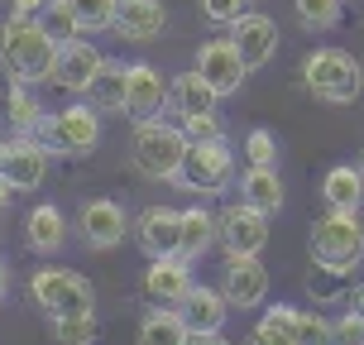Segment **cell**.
Masks as SVG:
<instances>
[{"mask_svg": "<svg viewBox=\"0 0 364 345\" xmlns=\"http://www.w3.org/2000/svg\"><path fill=\"white\" fill-rule=\"evenodd\" d=\"M43 115H48V110L34 101V91L24 87V82H15V87H10V96H5V120L15 125V134H38Z\"/></svg>", "mask_w": 364, "mask_h": 345, "instance_id": "28", "label": "cell"}, {"mask_svg": "<svg viewBox=\"0 0 364 345\" xmlns=\"http://www.w3.org/2000/svg\"><path fill=\"white\" fill-rule=\"evenodd\" d=\"M77 230H82V240H87L91 250H115L134 230V221H129V211L115 197H91L77 211Z\"/></svg>", "mask_w": 364, "mask_h": 345, "instance_id": "9", "label": "cell"}, {"mask_svg": "<svg viewBox=\"0 0 364 345\" xmlns=\"http://www.w3.org/2000/svg\"><path fill=\"white\" fill-rule=\"evenodd\" d=\"M350 312H355V317H360V322H364V283H360V288H355V297H350Z\"/></svg>", "mask_w": 364, "mask_h": 345, "instance_id": "42", "label": "cell"}, {"mask_svg": "<svg viewBox=\"0 0 364 345\" xmlns=\"http://www.w3.org/2000/svg\"><path fill=\"white\" fill-rule=\"evenodd\" d=\"M168 110V77L154 68V63H129L125 73V115L139 125V120H159Z\"/></svg>", "mask_w": 364, "mask_h": 345, "instance_id": "10", "label": "cell"}, {"mask_svg": "<svg viewBox=\"0 0 364 345\" xmlns=\"http://www.w3.org/2000/svg\"><path fill=\"white\" fill-rule=\"evenodd\" d=\"M292 10L302 19V29H311V34H326L341 24V0H292Z\"/></svg>", "mask_w": 364, "mask_h": 345, "instance_id": "30", "label": "cell"}, {"mask_svg": "<svg viewBox=\"0 0 364 345\" xmlns=\"http://www.w3.org/2000/svg\"><path fill=\"white\" fill-rule=\"evenodd\" d=\"M53 58H58V38L38 19L5 15V24H0V68L15 77V82H24V87L48 82Z\"/></svg>", "mask_w": 364, "mask_h": 345, "instance_id": "1", "label": "cell"}, {"mask_svg": "<svg viewBox=\"0 0 364 345\" xmlns=\"http://www.w3.org/2000/svg\"><path fill=\"white\" fill-rule=\"evenodd\" d=\"M168 24V10L164 0H115V19H110V29L129 43H154V38L164 34Z\"/></svg>", "mask_w": 364, "mask_h": 345, "instance_id": "18", "label": "cell"}, {"mask_svg": "<svg viewBox=\"0 0 364 345\" xmlns=\"http://www.w3.org/2000/svg\"><path fill=\"white\" fill-rule=\"evenodd\" d=\"M0 5H5V10H10V15H29V19H34L38 10H43V5H48V0H0Z\"/></svg>", "mask_w": 364, "mask_h": 345, "instance_id": "39", "label": "cell"}, {"mask_svg": "<svg viewBox=\"0 0 364 345\" xmlns=\"http://www.w3.org/2000/svg\"><path fill=\"white\" fill-rule=\"evenodd\" d=\"M134 245L144 250V259H168L182 250V211L173 206H144L134 216Z\"/></svg>", "mask_w": 364, "mask_h": 345, "instance_id": "11", "label": "cell"}, {"mask_svg": "<svg viewBox=\"0 0 364 345\" xmlns=\"http://www.w3.org/2000/svg\"><path fill=\"white\" fill-rule=\"evenodd\" d=\"M311 264L355 273L364 264V221L360 211H326L321 221H311Z\"/></svg>", "mask_w": 364, "mask_h": 345, "instance_id": "3", "label": "cell"}, {"mask_svg": "<svg viewBox=\"0 0 364 345\" xmlns=\"http://www.w3.org/2000/svg\"><path fill=\"white\" fill-rule=\"evenodd\" d=\"M230 43H235V53L245 58V68L255 73V68H264V63L278 53V24H273L269 15L250 10V15H240L235 24H230Z\"/></svg>", "mask_w": 364, "mask_h": 345, "instance_id": "17", "label": "cell"}, {"mask_svg": "<svg viewBox=\"0 0 364 345\" xmlns=\"http://www.w3.org/2000/svg\"><path fill=\"white\" fill-rule=\"evenodd\" d=\"M245 345H292V341H288V336H283L278 327H269V322H259V327L250 331V336H245Z\"/></svg>", "mask_w": 364, "mask_h": 345, "instance_id": "38", "label": "cell"}, {"mask_svg": "<svg viewBox=\"0 0 364 345\" xmlns=\"http://www.w3.org/2000/svg\"><path fill=\"white\" fill-rule=\"evenodd\" d=\"M245 159L255 168H278V139H273L269 129H250L245 134Z\"/></svg>", "mask_w": 364, "mask_h": 345, "instance_id": "34", "label": "cell"}, {"mask_svg": "<svg viewBox=\"0 0 364 345\" xmlns=\"http://www.w3.org/2000/svg\"><path fill=\"white\" fill-rule=\"evenodd\" d=\"M38 24H43V29H48L58 43H73V38H82V24H77V15H73V5H68V0H48V5L38 10Z\"/></svg>", "mask_w": 364, "mask_h": 345, "instance_id": "29", "label": "cell"}, {"mask_svg": "<svg viewBox=\"0 0 364 345\" xmlns=\"http://www.w3.org/2000/svg\"><path fill=\"white\" fill-rule=\"evenodd\" d=\"M216 245L225 250V259L235 255H264V245H269V211H255V206H225L216 216Z\"/></svg>", "mask_w": 364, "mask_h": 345, "instance_id": "8", "label": "cell"}, {"mask_svg": "<svg viewBox=\"0 0 364 345\" xmlns=\"http://www.w3.org/2000/svg\"><path fill=\"white\" fill-rule=\"evenodd\" d=\"M178 312H182V322H187L192 336H201V331H225V322H230V302H225V292L206 288V283H192V292L182 297Z\"/></svg>", "mask_w": 364, "mask_h": 345, "instance_id": "19", "label": "cell"}, {"mask_svg": "<svg viewBox=\"0 0 364 345\" xmlns=\"http://www.w3.org/2000/svg\"><path fill=\"white\" fill-rule=\"evenodd\" d=\"M187 345H230V341H225L220 331H201V336H192V341H187Z\"/></svg>", "mask_w": 364, "mask_h": 345, "instance_id": "41", "label": "cell"}, {"mask_svg": "<svg viewBox=\"0 0 364 345\" xmlns=\"http://www.w3.org/2000/svg\"><path fill=\"white\" fill-rule=\"evenodd\" d=\"M0 164H5V139H0Z\"/></svg>", "mask_w": 364, "mask_h": 345, "instance_id": "45", "label": "cell"}, {"mask_svg": "<svg viewBox=\"0 0 364 345\" xmlns=\"http://www.w3.org/2000/svg\"><path fill=\"white\" fill-rule=\"evenodd\" d=\"M187 341H192V331H187L178 307H154L139 322V345H187Z\"/></svg>", "mask_w": 364, "mask_h": 345, "instance_id": "26", "label": "cell"}, {"mask_svg": "<svg viewBox=\"0 0 364 345\" xmlns=\"http://www.w3.org/2000/svg\"><path fill=\"white\" fill-rule=\"evenodd\" d=\"M29 297H34V307H43L48 322L96 312V288H91L87 273H77V269H34Z\"/></svg>", "mask_w": 364, "mask_h": 345, "instance_id": "5", "label": "cell"}, {"mask_svg": "<svg viewBox=\"0 0 364 345\" xmlns=\"http://www.w3.org/2000/svg\"><path fill=\"white\" fill-rule=\"evenodd\" d=\"M192 292V259L168 255V259H149L144 269V297L154 307H182V297Z\"/></svg>", "mask_w": 364, "mask_h": 345, "instance_id": "16", "label": "cell"}, {"mask_svg": "<svg viewBox=\"0 0 364 345\" xmlns=\"http://www.w3.org/2000/svg\"><path fill=\"white\" fill-rule=\"evenodd\" d=\"M302 82H307V91L316 101L350 106V101H360V91H364V68H360V58H350L346 48H316L302 63Z\"/></svg>", "mask_w": 364, "mask_h": 345, "instance_id": "2", "label": "cell"}, {"mask_svg": "<svg viewBox=\"0 0 364 345\" xmlns=\"http://www.w3.org/2000/svg\"><path fill=\"white\" fill-rule=\"evenodd\" d=\"M15 192H19V187H15L10 178H5V173H0V216L10 211V201H15Z\"/></svg>", "mask_w": 364, "mask_h": 345, "instance_id": "40", "label": "cell"}, {"mask_svg": "<svg viewBox=\"0 0 364 345\" xmlns=\"http://www.w3.org/2000/svg\"><path fill=\"white\" fill-rule=\"evenodd\" d=\"M240 201L245 206H255V211H278L283 206V178H278V168H245V178H240Z\"/></svg>", "mask_w": 364, "mask_h": 345, "instance_id": "24", "label": "cell"}, {"mask_svg": "<svg viewBox=\"0 0 364 345\" xmlns=\"http://www.w3.org/2000/svg\"><path fill=\"white\" fill-rule=\"evenodd\" d=\"M101 327H96V312H82V317H58L53 322V345H96Z\"/></svg>", "mask_w": 364, "mask_h": 345, "instance_id": "31", "label": "cell"}, {"mask_svg": "<svg viewBox=\"0 0 364 345\" xmlns=\"http://www.w3.org/2000/svg\"><path fill=\"white\" fill-rule=\"evenodd\" d=\"M201 15H206V24H235L240 15H250V0H201Z\"/></svg>", "mask_w": 364, "mask_h": 345, "instance_id": "36", "label": "cell"}, {"mask_svg": "<svg viewBox=\"0 0 364 345\" xmlns=\"http://www.w3.org/2000/svg\"><path fill=\"white\" fill-rule=\"evenodd\" d=\"M38 139L53 149V154H68V159H82L101 144V110L91 101H77V106L48 110L43 125H38Z\"/></svg>", "mask_w": 364, "mask_h": 345, "instance_id": "6", "label": "cell"}, {"mask_svg": "<svg viewBox=\"0 0 364 345\" xmlns=\"http://www.w3.org/2000/svg\"><path fill=\"white\" fill-rule=\"evenodd\" d=\"M211 245H216V211H206V206H187V211H182V250H178V255L197 264Z\"/></svg>", "mask_w": 364, "mask_h": 345, "instance_id": "25", "label": "cell"}, {"mask_svg": "<svg viewBox=\"0 0 364 345\" xmlns=\"http://www.w3.org/2000/svg\"><path fill=\"white\" fill-rule=\"evenodd\" d=\"M216 101H220L216 87H211L197 68L168 82V106L178 110V120H187V115H206V110H216Z\"/></svg>", "mask_w": 364, "mask_h": 345, "instance_id": "22", "label": "cell"}, {"mask_svg": "<svg viewBox=\"0 0 364 345\" xmlns=\"http://www.w3.org/2000/svg\"><path fill=\"white\" fill-rule=\"evenodd\" d=\"M182 129H187V139H192V144H211V139H225V125L216 120V110H206V115H187V120H182Z\"/></svg>", "mask_w": 364, "mask_h": 345, "instance_id": "35", "label": "cell"}, {"mask_svg": "<svg viewBox=\"0 0 364 345\" xmlns=\"http://www.w3.org/2000/svg\"><path fill=\"white\" fill-rule=\"evenodd\" d=\"M220 292H225V302L235 312L264 307V297H269V269H264V259L259 255L225 259V283H220Z\"/></svg>", "mask_w": 364, "mask_h": 345, "instance_id": "14", "label": "cell"}, {"mask_svg": "<svg viewBox=\"0 0 364 345\" xmlns=\"http://www.w3.org/2000/svg\"><path fill=\"white\" fill-rule=\"evenodd\" d=\"M187 129L168 125V120H139L134 125V168L144 173L149 182H173L182 168V154H187Z\"/></svg>", "mask_w": 364, "mask_h": 345, "instance_id": "4", "label": "cell"}, {"mask_svg": "<svg viewBox=\"0 0 364 345\" xmlns=\"http://www.w3.org/2000/svg\"><path fill=\"white\" fill-rule=\"evenodd\" d=\"M73 5L77 24H82V34H96V29H110V19H115V0H68Z\"/></svg>", "mask_w": 364, "mask_h": 345, "instance_id": "33", "label": "cell"}, {"mask_svg": "<svg viewBox=\"0 0 364 345\" xmlns=\"http://www.w3.org/2000/svg\"><path fill=\"white\" fill-rule=\"evenodd\" d=\"M264 322L278 327L292 345H331V322L311 307H269Z\"/></svg>", "mask_w": 364, "mask_h": 345, "instance_id": "20", "label": "cell"}, {"mask_svg": "<svg viewBox=\"0 0 364 345\" xmlns=\"http://www.w3.org/2000/svg\"><path fill=\"white\" fill-rule=\"evenodd\" d=\"M321 197H326L331 211H360V201H364V178H360V168H331L326 182H321Z\"/></svg>", "mask_w": 364, "mask_h": 345, "instance_id": "27", "label": "cell"}, {"mask_svg": "<svg viewBox=\"0 0 364 345\" xmlns=\"http://www.w3.org/2000/svg\"><path fill=\"white\" fill-rule=\"evenodd\" d=\"M230 173H235V159L225 139H211V144H187L182 154V168H178V187L182 192H197V197H216L230 187Z\"/></svg>", "mask_w": 364, "mask_h": 345, "instance_id": "7", "label": "cell"}, {"mask_svg": "<svg viewBox=\"0 0 364 345\" xmlns=\"http://www.w3.org/2000/svg\"><path fill=\"white\" fill-rule=\"evenodd\" d=\"M125 73H129V63H120V58H106V63L96 68V77H91V87L82 91V101H91L101 115H110V110H125Z\"/></svg>", "mask_w": 364, "mask_h": 345, "instance_id": "23", "label": "cell"}, {"mask_svg": "<svg viewBox=\"0 0 364 345\" xmlns=\"http://www.w3.org/2000/svg\"><path fill=\"white\" fill-rule=\"evenodd\" d=\"M197 73L216 87V96H235L240 87H245V58L235 53V43L230 38H206L197 48Z\"/></svg>", "mask_w": 364, "mask_h": 345, "instance_id": "15", "label": "cell"}, {"mask_svg": "<svg viewBox=\"0 0 364 345\" xmlns=\"http://www.w3.org/2000/svg\"><path fill=\"white\" fill-rule=\"evenodd\" d=\"M360 178H364V149H360Z\"/></svg>", "mask_w": 364, "mask_h": 345, "instance_id": "44", "label": "cell"}, {"mask_svg": "<svg viewBox=\"0 0 364 345\" xmlns=\"http://www.w3.org/2000/svg\"><path fill=\"white\" fill-rule=\"evenodd\" d=\"M350 278H355V273H346V269H326V264H316V269H311V278H307L311 302H336V297H346Z\"/></svg>", "mask_w": 364, "mask_h": 345, "instance_id": "32", "label": "cell"}, {"mask_svg": "<svg viewBox=\"0 0 364 345\" xmlns=\"http://www.w3.org/2000/svg\"><path fill=\"white\" fill-rule=\"evenodd\" d=\"M101 63H106V58H101V48H96V43H87V38L58 43V58H53L48 82H53L58 91H68V96H82V91L91 87V77H96V68H101Z\"/></svg>", "mask_w": 364, "mask_h": 345, "instance_id": "13", "label": "cell"}, {"mask_svg": "<svg viewBox=\"0 0 364 345\" xmlns=\"http://www.w3.org/2000/svg\"><path fill=\"white\" fill-rule=\"evenodd\" d=\"M48 154L53 149L43 144L38 134H15V139H5V164H0V173L15 182L19 192H34L48 178Z\"/></svg>", "mask_w": 364, "mask_h": 345, "instance_id": "12", "label": "cell"}, {"mask_svg": "<svg viewBox=\"0 0 364 345\" xmlns=\"http://www.w3.org/2000/svg\"><path fill=\"white\" fill-rule=\"evenodd\" d=\"M331 345H364V322L346 312L341 322H331Z\"/></svg>", "mask_w": 364, "mask_h": 345, "instance_id": "37", "label": "cell"}, {"mask_svg": "<svg viewBox=\"0 0 364 345\" xmlns=\"http://www.w3.org/2000/svg\"><path fill=\"white\" fill-rule=\"evenodd\" d=\"M24 240L34 255H58L68 245V216L58 211L53 201H38L34 211L24 216Z\"/></svg>", "mask_w": 364, "mask_h": 345, "instance_id": "21", "label": "cell"}, {"mask_svg": "<svg viewBox=\"0 0 364 345\" xmlns=\"http://www.w3.org/2000/svg\"><path fill=\"white\" fill-rule=\"evenodd\" d=\"M5 292H10V264L0 259V302H5Z\"/></svg>", "mask_w": 364, "mask_h": 345, "instance_id": "43", "label": "cell"}]
</instances>
